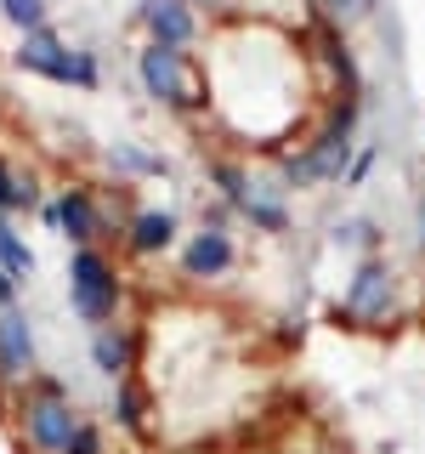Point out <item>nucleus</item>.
Returning a JSON list of instances; mask_svg holds the SVG:
<instances>
[{"instance_id":"1","label":"nucleus","mask_w":425,"mask_h":454,"mask_svg":"<svg viewBox=\"0 0 425 454\" xmlns=\"http://www.w3.org/2000/svg\"><path fill=\"white\" fill-rule=\"evenodd\" d=\"M74 432H80V415H74V403H68L63 380H57V375H35L28 392H23V403H18L23 449L28 454H63Z\"/></svg>"},{"instance_id":"2","label":"nucleus","mask_w":425,"mask_h":454,"mask_svg":"<svg viewBox=\"0 0 425 454\" xmlns=\"http://www.w3.org/2000/svg\"><path fill=\"white\" fill-rule=\"evenodd\" d=\"M68 301H74V312L91 324V330H108V324L120 318L125 284H120L113 262L97 245H85V250L68 255Z\"/></svg>"},{"instance_id":"3","label":"nucleus","mask_w":425,"mask_h":454,"mask_svg":"<svg viewBox=\"0 0 425 454\" xmlns=\"http://www.w3.org/2000/svg\"><path fill=\"white\" fill-rule=\"evenodd\" d=\"M18 68H28L40 80H57V85H74V91H97L103 85V63L91 51H74L51 23L18 40Z\"/></svg>"},{"instance_id":"4","label":"nucleus","mask_w":425,"mask_h":454,"mask_svg":"<svg viewBox=\"0 0 425 454\" xmlns=\"http://www.w3.org/2000/svg\"><path fill=\"white\" fill-rule=\"evenodd\" d=\"M340 312H346V324H363V330H386L397 318V267L386 255H358L346 295H340Z\"/></svg>"},{"instance_id":"5","label":"nucleus","mask_w":425,"mask_h":454,"mask_svg":"<svg viewBox=\"0 0 425 454\" xmlns=\"http://www.w3.org/2000/svg\"><path fill=\"white\" fill-rule=\"evenodd\" d=\"M136 74H142V91H148L153 103H165V108H198V103H210L205 85H198V68L188 63V51H176V46L148 40L142 57H136Z\"/></svg>"},{"instance_id":"6","label":"nucleus","mask_w":425,"mask_h":454,"mask_svg":"<svg viewBox=\"0 0 425 454\" xmlns=\"http://www.w3.org/2000/svg\"><path fill=\"white\" fill-rule=\"evenodd\" d=\"M352 165V142L340 137H306V148H295L290 160H283V182L290 188H318V182H340Z\"/></svg>"},{"instance_id":"7","label":"nucleus","mask_w":425,"mask_h":454,"mask_svg":"<svg viewBox=\"0 0 425 454\" xmlns=\"http://www.w3.org/2000/svg\"><path fill=\"white\" fill-rule=\"evenodd\" d=\"M40 352H35V324H28L23 307L0 312V375L6 380H35L40 375Z\"/></svg>"},{"instance_id":"8","label":"nucleus","mask_w":425,"mask_h":454,"mask_svg":"<svg viewBox=\"0 0 425 454\" xmlns=\"http://www.w3.org/2000/svg\"><path fill=\"white\" fill-rule=\"evenodd\" d=\"M312 51H318V63L329 68V91L335 97H358V63H352V46L340 40V28L329 18H318L312 12V40H306Z\"/></svg>"},{"instance_id":"9","label":"nucleus","mask_w":425,"mask_h":454,"mask_svg":"<svg viewBox=\"0 0 425 454\" xmlns=\"http://www.w3.org/2000/svg\"><path fill=\"white\" fill-rule=\"evenodd\" d=\"M238 267V250H233V239L216 233V227H198V233L182 245V273L198 278V284H210V278H227Z\"/></svg>"},{"instance_id":"10","label":"nucleus","mask_w":425,"mask_h":454,"mask_svg":"<svg viewBox=\"0 0 425 454\" xmlns=\"http://www.w3.org/2000/svg\"><path fill=\"white\" fill-rule=\"evenodd\" d=\"M136 18L148 23V35L159 40V46L188 51L193 40H198V12L188 6V0H142V12H136Z\"/></svg>"},{"instance_id":"11","label":"nucleus","mask_w":425,"mask_h":454,"mask_svg":"<svg viewBox=\"0 0 425 454\" xmlns=\"http://www.w3.org/2000/svg\"><path fill=\"white\" fill-rule=\"evenodd\" d=\"M103 210H97V193L91 188H68L63 199H57V233L74 239V250L97 245V233H103Z\"/></svg>"},{"instance_id":"12","label":"nucleus","mask_w":425,"mask_h":454,"mask_svg":"<svg viewBox=\"0 0 425 454\" xmlns=\"http://www.w3.org/2000/svg\"><path fill=\"white\" fill-rule=\"evenodd\" d=\"M136 352H142L136 330H120V324H108V330L91 335V364L103 369L108 380H125V375H131V369H136Z\"/></svg>"},{"instance_id":"13","label":"nucleus","mask_w":425,"mask_h":454,"mask_svg":"<svg viewBox=\"0 0 425 454\" xmlns=\"http://www.w3.org/2000/svg\"><path fill=\"white\" fill-rule=\"evenodd\" d=\"M176 216L170 210H136L131 222H125V245H131V255H165L170 245H176Z\"/></svg>"},{"instance_id":"14","label":"nucleus","mask_w":425,"mask_h":454,"mask_svg":"<svg viewBox=\"0 0 425 454\" xmlns=\"http://www.w3.org/2000/svg\"><path fill=\"white\" fill-rule=\"evenodd\" d=\"M210 188L221 193L227 210H244L250 199H255V176L238 160H210Z\"/></svg>"},{"instance_id":"15","label":"nucleus","mask_w":425,"mask_h":454,"mask_svg":"<svg viewBox=\"0 0 425 454\" xmlns=\"http://www.w3.org/2000/svg\"><path fill=\"white\" fill-rule=\"evenodd\" d=\"M113 420H120L131 437L148 432V392H142V380H136V375H125L120 387H113Z\"/></svg>"},{"instance_id":"16","label":"nucleus","mask_w":425,"mask_h":454,"mask_svg":"<svg viewBox=\"0 0 425 454\" xmlns=\"http://www.w3.org/2000/svg\"><path fill=\"white\" fill-rule=\"evenodd\" d=\"M244 216H250V227H261V233H290V205H283L267 182H255V199L244 205Z\"/></svg>"},{"instance_id":"17","label":"nucleus","mask_w":425,"mask_h":454,"mask_svg":"<svg viewBox=\"0 0 425 454\" xmlns=\"http://www.w3.org/2000/svg\"><path fill=\"white\" fill-rule=\"evenodd\" d=\"M40 205V182H28L23 170H12L0 160V216H12V210H35Z\"/></svg>"},{"instance_id":"18","label":"nucleus","mask_w":425,"mask_h":454,"mask_svg":"<svg viewBox=\"0 0 425 454\" xmlns=\"http://www.w3.org/2000/svg\"><path fill=\"white\" fill-rule=\"evenodd\" d=\"M0 267H6V273L18 278V284L35 273V250H28L23 239H18V227H12L6 216H0Z\"/></svg>"},{"instance_id":"19","label":"nucleus","mask_w":425,"mask_h":454,"mask_svg":"<svg viewBox=\"0 0 425 454\" xmlns=\"http://www.w3.org/2000/svg\"><path fill=\"white\" fill-rule=\"evenodd\" d=\"M358 120H363V103H358V97H335L329 114H323V125H318V137L352 142V137H358Z\"/></svg>"},{"instance_id":"20","label":"nucleus","mask_w":425,"mask_h":454,"mask_svg":"<svg viewBox=\"0 0 425 454\" xmlns=\"http://www.w3.org/2000/svg\"><path fill=\"white\" fill-rule=\"evenodd\" d=\"M108 165L113 170H125V176H165V160L159 153H142V148H108Z\"/></svg>"},{"instance_id":"21","label":"nucleus","mask_w":425,"mask_h":454,"mask_svg":"<svg viewBox=\"0 0 425 454\" xmlns=\"http://www.w3.org/2000/svg\"><path fill=\"white\" fill-rule=\"evenodd\" d=\"M312 12L329 18L335 28H352V23H363L368 12H375V0H312Z\"/></svg>"},{"instance_id":"22","label":"nucleus","mask_w":425,"mask_h":454,"mask_svg":"<svg viewBox=\"0 0 425 454\" xmlns=\"http://www.w3.org/2000/svg\"><path fill=\"white\" fill-rule=\"evenodd\" d=\"M0 18L23 28V35H35V28H46V0H0Z\"/></svg>"},{"instance_id":"23","label":"nucleus","mask_w":425,"mask_h":454,"mask_svg":"<svg viewBox=\"0 0 425 454\" xmlns=\"http://www.w3.org/2000/svg\"><path fill=\"white\" fill-rule=\"evenodd\" d=\"M375 227H368V216H352V227H335V245H358L363 255H375Z\"/></svg>"},{"instance_id":"24","label":"nucleus","mask_w":425,"mask_h":454,"mask_svg":"<svg viewBox=\"0 0 425 454\" xmlns=\"http://www.w3.org/2000/svg\"><path fill=\"white\" fill-rule=\"evenodd\" d=\"M63 454H108V449H103V426H97V420H80V432L68 437Z\"/></svg>"},{"instance_id":"25","label":"nucleus","mask_w":425,"mask_h":454,"mask_svg":"<svg viewBox=\"0 0 425 454\" xmlns=\"http://www.w3.org/2000/svg\"><path fill=\"white\" fill-rule=\"evenodd\" d=\"M375 160H380V153H375V148H363L358 160L346 165V176H340V182H346V188H363V182H368V170H375Z\"/></svg>"},{"instance_id":"26","label":"nucleus","mask_w":425,"mask_h":454,"mask_svg":"<svg viewBox=\"0 0 425 454\" xmlns=\"http://www.w3.org/2000/svg\"><path fill=\"white\" fill-rule=\"evenodd\" d=\"M6 307H18V278L0 267V312H6Z\"/></svg>"},{"instance_id":"27","label":"nucleus","mask_w":425,"mask_h":454,"mask_svg":"<svg viewBox=\"0 0 425 454\" xmlns=\"http://www.w3.org/2000/svg\"><path fill=\"white\" fill-rule=\"evenodd\" d=\"M414 222H420V250H425V193H420V210H414Z\"/></svg>"},{"instance_id":"28","label":"nucleus","mask_w":425,"mask_h":454,"mask_svg":"<svg viewBox=\"0 0 425 454\" xmlns=\"http://www.w3.org/2000/svg\"><path fill=\"white\" fill-rule=\"evenodd\" d=\"M188 6H193V0H188Z\"/></svg>"}]
</instances>
